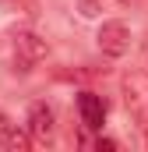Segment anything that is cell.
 <instances>
[{"instance_id":"cell-1","label":"cell","mask_w":148,"mask_h":152,"mask_svg":"<svg viewBox=\"0 0 148 152\" xmlns=\"http://www.w3.org/2000/svg\"><path fill=\"white\" fill-rule=\"evenodd\" d=\"M123 106L141 120V127H148V75L134 71L123 78Z\"/></svg>"},{"instance_id":"cell-2","label":"cell","mask_w":148,"mask_h":152,"mask_svg":"<svg viewBox=\"0 0 148 152\" xmlns=\"http://www.w3.org/2000/svg\"><path fill=\"white\" fill-rule=\"evenodd\" d=\"M42 57H46V42L36 32L14 36V71H32V64H39Z\"/></svg>"},{"instance_id":"cell-3","label":"cell","mask_w":148,"mask_h":152,"mask_svg":"<svg viewBox=\"0 0 148 152\" xmlns=\"http://www.w3.org/2000/svg\"><path fill=\"white\" fill-rule=\"evenodd\" d=\"M95 42H99V50H102L106 57H123V53L131 50V28H127L123 21H102Z\"/></svg>"},{"instance_id":"cell-4","label":"cell","mask_w":148,"mask_h":152,"mask_svg":"<svg viewBox=\"0 0 148 152\" xmlns=\"http://www.w3.org/2000/svg\"><path fill=\"white\" fill-rule=\"evenodd\" d=\"M78 113H81V124H85V127L99 131L102 120H106V103H102V96H95V92H81V96H78Z\"/></svg>"},{"instance_id":"cell-5","label":"cell","mask_w":148,"mask_h":152,"mask_svg":"<svg viewBox=\"0 0 148 152\" xmlns=\"http://www.w3.org/2000/svg\"><path fill=\"white\" fill-rule=\"evenodd\" d=\"M28 131H32L36 142H53L57 124H53V110H49L46 103H36V106L28 110Z\"/></svg>"},{"instance_id":"cell-6","label":"cell","mask_w":148,"mask_h":152,"mask_svg":"<svg viewBox=\"0 0 148 152\" xmlns=\"http://www.w3.org/2000/svg\"><path fill=\"white\" fill-rule=\"evenodd\" d=\"M28 142H32V131L7 127V131L0 134V149H7V152H25V149H28Z\"/></svg>"},{"instance_id":"cell-7","label":"cell","mask_w":148,"mask_h":152,"mask_svg":"<svg viewBox=\"0 0 148 152\" xmlns=\"http://www.w3.org/2000/svg\"><path fill=\"white\" fill-rule=\"evenodd\" d=\"M78 11H81V18H99L102 4L99 0H78Z\"/></svg>"},{"instance_id":"cell-8","label":"cell","mask_w":148,"mask_h":152,"mask_svg":"<svg viewBox=\"0 0 148 152\" xmlns=\"http://www.w3.org/2000/svg\"><path fill=\"white\" fill-rule=\"evenodd\" d=\"M95 149H99V152H113V149H116V142H113V138H99Z\"/></svg>"},{"instance_id":"cell-9","label":"cell","mask_w":148,"mask_h":152,"mask_svg":"<svg viewBox=\"0 0 148 152\" xmlns=\"http://www.w3.org/2000/svg\"><path fill=\"white\" fill-rule=\"evenodd\" d=\"M7 127H11V120H7V113H4V110H0V134H4Z\"/></svg>"},{"instance_id":"cell-10","label":"cell","mask_w":148,"mask_h":152,"mask_svg":"<svg viewBox=\"0 0 148 152\" xmlns=\"http://www.w3.org/2000/svg\"><path fill=\"white\" fill-rule=\"evenodd\" d=\"M7 4H11V7H14V4H18V0H7ZM28 4H32V0H28Z\"/></svg>"},{"instance_id":"cell-11","label":"cell","mask_w":148,"mask_h":152,"mask_svg":"<svg viewBox=\"0 0 148 152\" xmlns=\"http://www.w3.org/2000/svg\"><path fill=\"white\" fill-rule=\"evenodd\" d=\"M123 4H131V0H123Z\"/></svg>"},{"instance_id":"cell-12","label":"cell","mask_w":148,"mask_h":152,"mask_svg":"<svg viewBox=\"0 0 148 152\" xmlns=\"http://www.w3.org/2000/svg\"><path fill=\"white\" fill-rule=\"evenodd\" d=\"M145 57H148V53H145Z\"/></svg>"}]
</instances>
